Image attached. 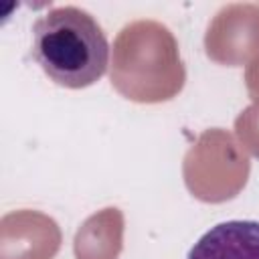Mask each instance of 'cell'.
Segmentation results:
<instances>
[{
    "label": "cell",
    "mask_w": 259,
    "mask_h": 259,
    "mask_svg": "<svg viewBox=\"0 0 259 259\" xmlns=\"http://www.w3.org/2000/svg\"><path fill=\"white\" fill-rule=\"evenodd\" d=\"M30 53L51 81L81 89L103 77L109 45L93 14L77 6H59L34 20Z\"/></svg>",
    "instance_id": "6da1fadb"
},
{
    "label": "cell",
    "mask_w": 259,
    "mask_h": 259,
    "mask_svg": "<svg viewBox=\"0 0 259 259\" xmlns=\"http://www.w3.org/2000/svg\"><path fill=\"white\" fill-rule=\"evenodd\" d=\"M186 259H259V223H219L194 243Z\"/></svg>",
    "instance_id": "7a4b0ae2"
}]
</instances>
